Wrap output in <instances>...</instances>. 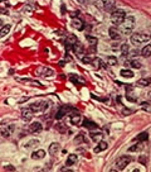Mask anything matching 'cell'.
Wrapping results in <instances>:
<instances>
[{
    "label": "cell",
    "instance_id": "obj_1",
    "mask_svg": "<svg viewBox=\"0 0 151 172\" xmlns=\"http://www.w3.org/2000/svg\"><path fill=\"white\" fill-rule=\"evenodd\" d=\"M136 26V18L133 16H126L123 22L121 25L119 26L122 34L128 35L132 33V30L135 28Z\"/></svg>",
    "mask_w": 151,
    "mask_h": 172
},
{
    "label": "cell",
    "instance_id": "obj_2",
    "mask_svg": "<svg viewBox=\"0 0 151 172\" xmlns=\"http://www.w3.org/2000/svg\"><path fill=\"white\" fill-rule=\"evenodd\" d=\"M151 39V35L149 33L137 32L132 35L130 37V42L132 44L136 47H139L150 41Z\"/></svg>",
    "mask_w": 151,
    "mask_h": 172
},
{
    "label": "cell",
    "instance_id": "obj_3",
    "mask_svg": "<svg viewBox=\"0 0 151 172\" xmlns=\"http://www.w3.org/2000/svg\"><path fill=\"white\" fill-rule=\"evenodd\" d=\"M126 17V13L122 9H117L111 13L110 20L112 24L120 26L123 22Z\"/></svg>",
    "mask_w": 151,
    "mask_h": 172
},
{
    "label": "cell",
    "instance_id": "obj_4",
    "mask_svg": "<svg viewBox=\"0 0 151 172\" xmlns=\"http://www.w3.org/2000/svg\"><path fill=\"white\" fill-rule=\"evenodd\" d=\"M29 107L33 113L44 112L49 107V104L46 101H37L30 104Z\"/></svg>",
    "mask_w": 151,
    "mask_h": 172
},
{
    "label": "cell",
    "instance_id": "obj_5",
    "mask_svg": "<svg viewBox=\"0 0 151 172\" xmlns=\"http://www.w3.org/2000/svg\"><path fill=\"white\" fill-rule=\"evenodd\" d=\"M133 158L130 156H122L117 159L116 161V167L119 170H123L133 160Z\"/></svg>",
    "mask_w": 151,
    "mask_h": 172
},
{
    "label": "cell",
    "instance_id": "obj_6",
    "mask_svg": "<svg viewBox=\"0 0 151 172\" xmlns=\"http://www.w3.org/2000/svg\"><path fill=\"white\" fill-rule=\"evenodd\" d=\"M77 42H78V39L75 35H70L67 37L65 41V48L66 51L72 50L73 46Z\"/></svg>",
    "mask_w": 151,
    "mask_h": 172
},
{
    "label": "cell",
    "instance_id": "obj_7",
    "mask_svg": "<svg viewBox=\"0 0 151 172\" xmlns=\"http://www.w3.org/2000/svg\"><path fill=\"white\" fill-rule=\"evenodd\" d=\"M36 74L38 76V77H48L53 75V70L46 67H40L36 70Z\"/></svg>",
    "mask_w": 151,
    "mask_h": 172
},
{
    "label": "cell",
    "instance_id": "obj_8",
    "mask_svg": "<svg viewBox=\"0 0 151 172\" xmlns=\"http://www.w3.org/2000/svg\"><path fill=\"white\" fill-rule=\"evenodd\" d=\"M109 34L110 38L113 40H119L122 38V33L120 30L115 26H112L109 28Z\"/></svg>",
    "mask_w": 151,
    "mask_h": 172
},
{
    "label": "cell",
    "instance_id": "obj_9",
    "mask_svg": "<svg viewBox=\"0 0 151 172\" xmlns=\"http://www.w3.org/2000/svg\"><path fill=\"white\" fill-rule=\"evenodd\" d=\"M43 130L42 124L38 121H35L29 126L28 131L30 133L36 134L41 133Z\"/></svg>",
    "mask_w": 151,
    "mask_h": 172
},
{
    "label": "cell",
    "instance_id": "obj_10",
    "mask_svg": "<svg viewBox=\"0 0 151 172\" xmlns=\"http://www.w3.org/2000/svg\"><path fill=\"white\" fill-rule=\"evenodd\" d=\"M61 150V145L57 142H53L50 145L48 148V152L50 156H55Z\"/></svg>",
    "mask_w": 151,
    "mask_h": 172
},
{
    "label": "cell",
    "instance_id": "obj_11",
    "mask_svg": "<svg viewBox=\"0 0 151 172\" xmlns=\"http://www.w3.org/2000/svg\"><path fill=\"white\" fill-rule=\"evenodd\" d=\"M70 24H71V26L73 28L77 29L80 32L82 31L85 27L84 23H83V22L81 19H80L79 18H73Z\"/></svg>",
    "mask_w": 151,
    "mask_h": 172
},
{
    "label": "cell",
    "instance_id": "obj_12",
    "mask_svg": "<svg viewBox=\"0 0 151 172\" xmlns=\"http://www.w3.org/2000/svg\"><path fill=\"white\" fill-rule=\"evenodd\" d=\"M33 112L30 107H25L21 109V117L23 120L30 121L33 118Z\"/></svg>",
    "mask_w": 151,
    "mask_h": 172
},
{
    "label": "cell",
    "instance_id": "obj_13",
    "mask_svg": "<svg viewBox=\"0 0 151 172\" xmlns=\"http://www.w3.org/2000/svg\"><path fill=\"white\" fill-rule=\"evenodd\" d=\"M72 108L69 106H62L60 107L58 112L56 114L55 118L56 119H61L63 116H65L66 114L71 111Z\"/></svg>",
    "mask_w": 151,
    "mask_h": 172
},
{
    "label": "cell",
    "instance_id": "obj_14",
    "mask_svg": "<svg viewBox=\"0 0 151 172\" xmlns=\"http://www.w3.org/2000/svg\"><path fill=\"white\" fill-rule=\"evenodd\" d=\"M72 50L77 56H80L84 52V47L81 42L78 41L73 46Z\"/></svg>",
    "mask_w": 151,
    "mask_h": 172
},
{
    "label": "cell",
    "instance_id": "obj_15",
    "mask_svg": "<svg viewBox=\"0 0 151 172\" xmlns=\"http://www.w3.org/2000/svg\"><path fill=\"white\" fill-rule=\"evenodd\" d=\"M82 126L87 128L89 130H95L99 127L98 125H97L94 121H90L88 119H86V118L83 121Z\"/></svg>",
    "mask_w": 151,
    "mask_h": 172
},
{
    "label": "cell",
    "instance_id": "obj_16",
    "mask_svg": "<svg viewBox=\"0 0 151 172\" xmlns=\"http://www.w3.org/2000/svg\"><path fill=\"white\" fill-rule=\"evenodd\" d=\"M86 39L88 41L89 44L90 45V48L91 49L92 52L95 51L96 50V46L98 43V39L95 36L87 35L86 36Z\"/></svg>",
    "mask_w": 151,
    "mask_h": 172
},
{
    "label": "cell",
    "instance_id": "obj_17",
    "mask_svg": "<svg viewBox=\"0 0 151 172\" xmlns=\"http://www.w3.org/2000/svg\"><path fill=\"white\" fill-rule=\"evenodd\" d=\"M124 65L126 67H130V68L135 69H139L142 67V64L137 60H127Z\"/></svg>",
    "mask_w": 151,
    "mask_h": 172
},
{
    "label": "cell",
    "instance_id": "obj_18",
    "mask_svg": "<svg viewBox=\"0 0 151 172\" xmlns=\"http://www.w3.org/2000/svg\"><path fill=\"white\" fill-rule=\"evenodd\" d=\"M70 80L74 84H84L85 82V79L82 77L77 74H70Z\"/></svg>",
    "mask_w": 151,
    "mask_h": 172
},
{
    "label": "cell",
    "instance_id": "obj_19",
    "mask_svg": "<svg viewBox=\"0 0 151 172\" xmlns=\"http://www.w3.org/2000/svg\"><path fill=\"white\" fill-rule=\"evenodd\" d=\"M46 153L45 150H39L33 152L31 155V158L32 160H42L46 156Z\"/></svg>",
    "mask_w": 151,
    "mask_h": 172
},
{
    "label": "cell",
    "instance_id": "obj_20",
    "mask_svg": "<svg viewBox=\"0 0 151 172\" xmlns=\"http://www.w3.org/2000/svg\"><path fill=\"white\" fill-rule=\"evenodd\" d=\"M107 148H108V144H107V143L105 142V141H100L98 145L93 149V151H94L95 153H99L102 151L106 150Z\"/></svg>",
    "mask_w": 151,
    "mask_h": 172
},
{
    "label": "cell",
    "instance_id": "obj_21",
    "mask_svg": "<svg viewBox=\"0 0 151 172\" xmlns=\"http://www.w3.org/2000/svg\"><path fill=\"white\" fill-rule=\"evenodd\" d=\"M116 3L115 1H103V6L106 11H113L115 8Z\"/></svg>",
    "mask_w": 151,
    "mask_h": 172
},
{
    "label": "cell",
    "instance_id": "obj_22",
    "mask_svg": "<svg viewBox=\"0 0 151 172\" xmlns=\"http://www.w3.org/2000/svg\"><path fill=\"white\" fill-rule=\"evenodd\" d=\"M90 136L92 138L93 142L99 143L100 141H102L103 134L101 132H91L90 133Z\"/></svg>",
    "mask_w": 151,
    "mask_h": 172
},
{
    "label": "cell",
    "instance_id": "obj_23",
    "mask_svg": "<svg viewBox=\"0 0 151 172\" xmlns=\"http://www.w3.org/2000/svg\"><path fill=\"white\" fill-rule=\"evenodd\" d=\"M77 160H78V156L75 154H70L68 156V158L66 161L65 165L67 167H71L72 165H75Z\"/></svg>",
    "mask_w": 151,
    "mask_h": 172
},
{
    "label": "cell",
    "instance_id": "obj_24",
    "mask_svg": "<svg viewBox=\"0 0 151 172\" xmlns=\"http://www.w3.org/2000/svg\"><path fill=\"white\" fill-rule=\"evenodd\" d=\"M149 140V134L146 131H144L142 133H140L138 135L136 136V138L134 139V140H136L138 142H144V141H147Z\"/></svg>",
    "mask_w": 151,
    "mask_h": 172
},
{
    "label": "cell",
    "instance_id": "obj_25",
    "mask_svg": "<svg viewBox=\"0 0 151 172\" xmlns=\"http://www.w3.org/2000/svg\"><path fill=\"white\" fill-rule=\"evenodd\" d=\"M120 76L124 77V78H128V79L133 78L134 76H135L134 72L129 69H122L120 70Z\"/></svg>",
    "mask_w": 151,
    "mask_h": 172
},
{
    "label": "cell",
    "instance_id": "obj_26",
    "mask_svg": "<svg viewBox=\"0 0 151 172\" xmlns=\"http://www.w3.org/2000/svg\"><path fill=\"white\" fill-rule=\"evenodd\" d=\"M80 119H81V117H80V114L77 112H73L70 116V122L73 125H77V124H79L80 121Z\"/></svg>",
    "mask_w": 151,
    "mask_h": 172
},
{
    "label": "cell",
    "instance_id": "obj_27",
    "mask_svg": "<svg viewBox=\"0 0 151 172\" xmlns=\"http://www.w3.org/2000/svg\"><path fill=\"white\" fill-rule=\"evenodd\" d=\"M141 55L144 58H147L151 55V44L144 47L141 50Z\"/></svg>",
    "mask_w": 151,
    "mask_h": 172
},
{
    "label": "cell",
    "instance_id": "obj_28",
    "mask_svg": "<svg viewBox=\"0 0 151 172\" xmlns=\"http://www.w3.org/2000/svg\"><path fill=\"white\" fill-rule=\"evenodd\" d=\"M143 144L142 142H138L136 144L133 145V146H130L127 151H131V152H136V151H140L143 149Z\"/></svg>",
    "mask_w": 151,
    "mask_h": 172
},
{
    "label": "cell",
    "instance_id": "obj_29",
    "mask_svg": "<svg viewBox=\"0 0 151 172\" xmlns=\"http://www.w3.org/2000/svg\"><path fill=\"white\" fill-rule=\"evenodd\" d=\"M11 28V25L9 24L6 25L5 26H3V27L0 30V38H3V37H4L6 35L8 34Z\"/></svg>",
    "mask_w": 151,
    "mask_h": 172
},
{
    "label": "cell",
    "instance_id": "obj_30",
    "mask_svg": "<svg viewBox=\"0 0 151 172\" xmlns=\"http://www.w3.org/2000/svg\"><path fill=\"white\" fill-rule=\"evenodd\" d=\"M39 144H40V141L39 140H31L28 141V142L25 144V148L32 149V148L37 147V146Z\"/></svg>",
    "mask_w": 151,
    "mask_h": 172
},
{
    "label": "cell",
    "instance_id": "obj_31",
    "mask_svg": "<svg viewBox=\"0 0 151 172\" xmlns=\"http://www.w3.org/2000/svg\"><path fill=\"white\" fill-rule=\"evenodd\" d=\"M141 109L147 113H151V101H144L140 104Z\"/></svg>",
    "mask_w": 151,
    "mask_h": 172
},
{
    "label": "cell",
    "instance_id": "obj_32",
    "mask_svg": "<svg viewBox=\"0 0 151 172\" xmlns=\"http://www.w3.org/2000/svg\"><path fill=\"white\" fill-rule=\"evenodd\" d=\"M129 49L130 46L127 43H123L120 47V51H121V54L123 57L128 56L129 54Z\"/></svg>",
    "mask_w": 151,
    "mask_h": 172
},
{
    "label": "cell",
    "instance_id": "obj_33",
    "mask_svg": "<svg viewBox=\"0 0 151 172\" xmlns=\"http://www.w3.org/2000/svg\"><path fill=\"white\" fill-rule=\"evenodd\" d=\"M55 129L60 133H65L67 127L65 124L63 123H58L55 125Z\"/></svg>",
    "mask_w": 151,
    "mask_h": 172
},
{
    "label": "cell",
    "instance_id": "obj_34",
    "mask_svg": "<svg viewBox=\"0 0 151 172\" xmlns=\"http://www.w3.org/2000/svg\"><path fill=\"white\" fill-rule=\"evenodd\" d=\"M107 64L110 66H113L115 65L118 62V60H117V59L115 56L113 55H110L107 57Z\"/></svg>",
    "mask_w": 151,
    "mask_h": 172
},
{
    "label": "cell",
    "instance_id": "obj_35",
    "mask_svg": "<svg viewBox=\"0 0 151 172\" xmlns=\"http://www.w3.org/2000/svg\"><path fill=\"white\" fill-rule=\"evenodd\" d=\"M84 141V136L82 134H79V135L76 136L74 139H73V143L75 145H79L82 144Z\"/></svg>",
    "mask_w": 151,
    "mask_h": 172
},
{
    "label": "cell",
    "instance_id": "obj_36",
    "mask_svg": "<svg viewBox=\"0 0 151 172\" xmlns=\"http://www.w3.org/2000/svg\"><path fill=\"white\" fill-rule=\"evenodd\" d=\"M138 84L142 86H149L151 84V79H140L138 80Z\"/></svg>",
    "mask_w": 151,
    "mask_h": 172
},
{
    "label": "cell",
    "instance_id": "obj_37",
    "mask_svg": "<svg viewBox=\"0 0 151 172\" xmlns=\"http://www.w3.org/2000/svg\"><path fill=\"white\" fill-rule=\"evenodd\" d=\"M12 133L10 132L9 130L8 129V127L3 128L1 130V134L3 137L4 138H8L10 136Z\"/></svg>",
    "mask_w": 151,
    "mask_h": 172
},
{
    "label": "cell",
    "instance_id": "obj_38",
    "mask_svg": "<svg viewBox=\"0 0 151 172\" xmlns=\"http://www.w3.org/2000/svg\"><path fill=\"white\" fill-rule=\"evenodd\" d=\"M93 60L91 57H83L82 59V62L84 64H90L93 62Z\"/></svg>",
    "mask_w": 151,
    "mask_h": 172
},
{
    "label": "cell",
    "instance_id": "obj_39",
    "mask_svg": "<svg viewBox=\"0 0 151 172\" xmlns=\"http://www.w3.org/2000/svg\"><path fill=\"white\" fill-rule=\"evenodd\" d=\"M132 113V111L129 108H127V107H125V108L122 110V114L124 116H129Z\"/></svg>",
    "mask_w": 151,
    "mask_h": 172
},
{
    "label": "cell",
    "instance_id": "obj_40",
    "mask_svg": "<svg viewBox=\"0 0 151 172\" xmlns=\"http://www.w3.org/2000/svg\"><path fill=\"white\" fill-rule=\"evenodd\" d=\"M3 168L6 171H16V168L13 166V165H7V166H5L4 167H3Z\"/></svg>",
    "mask_w": 151,
    "mask_h": 172
},
{
    "label": "cell",
    "instance_id": "obj_41",
    "mask_svg": "<svg viewBox=\"0 0 151 172\" xmlns=\"http://www.w3.org/2000/svg\"><path fill=\"white\" fill-rule=\"evenodd\" d=\"M30 99V97L23 96V97H21V99H20V100L19 101L18 103H19V104H22V103H25V102H26V101H28Z\"/></svg>",
    "mask_w": 151,
    "mask_h": 172
},
{
    "label": "cell",
    "instance_id": "obj_42",
    "mask_svg": "<svg viewBox=\"0 0 151 172\" xmlns=\"http://www.w3.org/2000/svg\"><path fill=\"white\" fill-rule=\"evenodd\" d=\"M0 14L5 15H9V11H8L7 9H6L5 8H0Z\"/></svg>",
    "mask_w": 151,
    "mask_h": 172
},
{
    "label": "cell",
    "instance_id": "obj_43",
    "mask_svg": "<svg viewBox=\"0 0 151 172\" xmlns=\"http://www.w3.org/2000/svg\"><path fill=\"white\" fill-rule=\"evenodd\" d=\"M139 161L140 163L144 165H146L145 163L146 162V159L145 156H140V157L139 158Z\"/></svg>",
    "mask_w": 151,
    "mask_h": 172
},
{
    "label": "cell",
    "instance_id": "obj_44",
    "mask_svg": "<svg viewBox=\"0 0 151 172\" xmlns=\"http://www.w3.org/2000/svg\"><path fill=\"white\" fill-rule=\"evenodd\" d=\"M16 80H18V82H30V80H33L32 79L29 78H19L16 79Z\"/></svg>",
    "mask_w": 151,
    "mask_h": 172
},
{
    "label": "cell",
    "instance_id": "obj_45",
    "mask_svg": "<svg viewBox=\"0 0 151 172\" xmlns=\"http://www.w3.org/2000/svg\"><path fill=\"white\" fill-rule=\"evenodd\" d=\"M7 127L11 133H13V132H14L15 130V127L14 124H10V125H9Z\"/></svg>",
    "mask_w": 151,
    "mask_h": 172
},
{
    "label": "cell",
    "instance_id": "obj_46",
    "mask_svg": "<svg viewBox=\"0 0 151 172\" xmlns=\"http://www.w3.org/2000/svg\"><path fill=\"white\" fill-rule=\"evenodd\" d=\"M79 13V11H73V12H72V13H70V16H71V17H72L73 18H77V16H78Z\"/></svg>",
    "mask_w": 151,
    "mask_h": 172
},
{
    "label": "cell",
    "instance_id": "obj_47",
    "mask_svg": "<svg viewBox=\"0 0 151 172\" xmlns=\"http://www.w3.org/2000/svg\"><path fill=\"white\" fill-rule=\"evenodd\" d=\"M66 6H65L64 5H62V6H61V13H62V15L65 14V12H66Z\"/></svg>",
    "mask_w": 151,
    "mask_h": 172
},
{
    "label": "cell",
    "instance_id": "obj_48",
    "mask_svg": "<svg viewBox=\"0 0 151 172\" xmlns=\"http://www.w3.org/2000/svg\"><path fill=\"white\" fill-rule=\"evenodd\" d=\"M58 65L60 67H64L65 65V62L64 60H60V61L58 62Z\"/></svg>",
    "mask_w": 151,
    "mask_h": 172
},
{
    "label": "cell",
    "instance_id": "obj_49",
    "mask_svg": "<svg viewBox=\"0 0 151 172\" xmlns=\"http://www.w3.org/2000/svg\"><path fill=\"white\" fill-rule=\"evenodd\" d=\"M15 74V70L13 69H10L9 70V72H8V74H9V75H13V74Z\"/></svg>",
    "mask_w": 151,
    "mask_h": 172
},
{
    "label": "cell",
    "instance_id": "obj_50",
    "mask_svg": "<svg viewBox=\"0 0 151 172\" xmlns=\"http://www.w3.org/2000/svg\"><path fill=\"white\" fill-rule=\"evenodd\" d=\"M62 171H72V170H70V169H66V168H62L61 169Z\"/></svg>",
    "mask_w": 151,
    "mask_h": 172
},
{
    "label": "cell",
    "instance_id": "obj_51",
    "mask_svg": "<svg viewBox=\"0 0 151 172\" xmlns=\"http://www.w3.org/2000/svg\"><path fill=\"white\" fill-rule=\"evenodd\" d=\"M3 25V20L0 18V26Z\"/></svg>",
    "mask_w": 151,
    "mask_h": 172
},
{
    "label": "cell",
    "instance_id": "obj_52",
    "mask_svg": "<svg viewBox=\"0 0 151 172\" xmlns=\"http://www.w3.org/2000/svg\"><path fill=\"white\" fill-rule=\"evenodd\" d=\"M140 171V170H139V169H136V170H134V171Z\"/></svg>",
    "mask_w": 151,
    "mask_h": 172
}]
</instances>
